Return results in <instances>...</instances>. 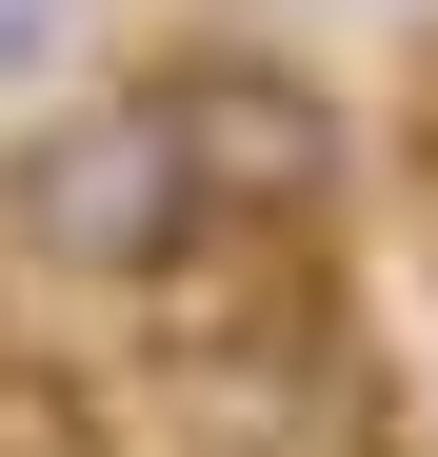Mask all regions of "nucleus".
Instances as JSON below:
<instances>
[{
  "instance_id": "obj_2",
  "label": "nucleus",
  "mask_w": 438,
  "mask_h": 457,
  "mask_svg": "<svg viewBox=\"0 0 438 457\" xmlns=\"http://www.w3.org/2000/svg\"><path fill=\"white\" fill-rule=\"evenodd\" d=\"M139 100H160V139H180V179H199L219 239H319L339 179H358L339 100L299 80V60H259V40H199V60H160Z\"/></svg>"
},
{
  "instance_id": "obj_1",
  "label": "nucleus",
  "mask_w": 438,
  "mask_h": 457,
  "mask_svg": "<svg viewBox=\"0 0 438 457\" xmlns=\"http://www.w3.org/2000/svg\"><path fill=\"white\" fill-rule=\"evenodd\" d=\"M180 239H199V179H180V139H160L139 80L120 100H60L21 160H0V259L60 278V298H160Z\"/></svg>"
}]
</instances>
